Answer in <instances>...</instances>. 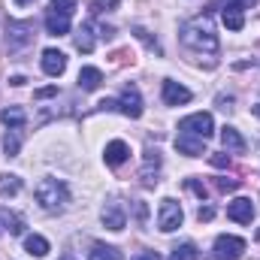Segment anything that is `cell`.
<instances>
[{
    "label": "cell",
    "instance_id": "obj_1",
    "mask_svg": "<svg viewBox=\"0 0 260 260\" xmlns=\"http://www.w3.org/2000/svg\"><path fill=\"white\" fill-rule=\"evenodd\" d=\"M179 34H182V43H185L191 52H209V55L218 52V34H215L212 21H209L206 15L185 21Z\"/></svg>",
    "mask_w": 260,
    "mask_h": 260
},
{
    "label": "cell",
    "instance_id": "obj_10",
    "mask_svg": "<svg viewBox=\"0 0 260 260\" xmlns=\"http://www.w3.org/2000/svg\"><path fill=\"white\" fill-rule=\"evenodd\" d=\"M157 173H160V151L157 148H148L145 151V160H142V170H139V179L145 185H154L157 182Z\"/></svg>",
    "mask_w": 260,
    "mask_h": 260
},
{
    "label": "cell",
    "instance_id": "obj_18",
    "mask_svg": "<svg viewBox=\"0 0 260 260\" xmlns=\"http://www.w3.org/2000/svg\"><path fill=\"white\" fill-rule=\"evenodd\" d=\"M221 142H224V148L233 151V154H242V151H245V139H242V133H239L236 127L221 130Z\"/></svg>",
    "mask_w": 260,
    "mask_h": 260
},
{
    "label": "cell",
    "instance_id": "obj_19",
    "mask_svg": "<svg viewBox=\"0 0 260 260\" xmlns=\"http://www.w3.org/2000/svg\"><path fill=\"white\" fill-rule=\"evenodd\" d=\"M94 43H97V40H94V24L85 21V24L76 30V49L88 55V52H94Z\"/></svg>",
    "mask_w": 260,
    "mask_h": 260
},
{
    "label": "cell",
    "instance_id": "obj_26",
    "mask_svg": "<svg viewBox=\"0 0 260 260\" xmlns=\"http://www.w3.org/2000/svg\"><path fill=\"white\" fill-rule=\"evenodd\" d=\"M18 148H21V139L15 136V130H9V133L3 136V151H6V157H15Z\"/></svg>",
    "mask_w": 260,
    "mask_h": 260
},
{
    "label": "cell",
    "instance_id": "obj_31",
    "mask_svg": "<svg viewBox=\"0 0 260 260\" xmlns=\"http://www.w3.org/2000/svg\"><path fill=\"white\" fill-rule=\"evenodd\" d=\"M188 188H191V191H194V194L200 197V200H206V188H203V185H200L197 179H188Z\"/></svg>",
    "mask_w": 260,
    "mask_h": 260
},
{
    "label": "cell",
    "instance_id": "obj_29",
    "mask_svg": "<svg viewBox=\"0 0 260 260\" xmlns=\"http://www.w3.org/2000/svg\"><path fill=\"white\" fill-rule=\"evenodd\" d=\"M212 167L224 170V167H230V157H227V154H212Z\"/></svg>",
    "mask_w": 260,
    "mask_h": 260
},
{
    "label": "cell",
    "instance_id": "obj_35",
    "mask_svg": "<svg viewBox=\"0 0 260 260\" xmlns=\"http://www.w3.org/2000/svg\"><path fill=\"white\" fill-rule=\"evenodd\" d=\"M233 3H239V6H242V9H248V6H254V3H257V0H233Z\"/></svg>",
    "mask_w": 260,
    "mask_h": 260
},
{
    "label": "cell",
    "instance_id": "obj_17",
    "mask_svg": "<svg viewBox=\"0 0 260 260\" xmlns=\"http://www.w3.org/2000/svg\"><path fill=\"white\" fill-rule=\"evenodd\" d=\"M103 85V73L97 67H82L79 70V88L82 91H97Z\"/></svg>",
    "mask_w": 260,
    "mask_h": 260
},
{
    "label": "cell",
    "instance_id": "obj_14",
    "mask_svg": "<svg viewBox=\"0 0 260 260\" xmlns=\"http://www.w3.org/2000/svg\"><path fill=\"white\" fill-rule=\"evenodd\" d=\"M203 142H206V139L191 136V133H179V136H176V148H179L182 154H188V157H200V154H206Z\"/></svg>",
    "mask_w": 260,
    "mask_h": 260
},
{
    "label": "cell",
    "instance_id": "obj_4",
    "mask_svg": "<svg viewBox=\"0 0 260 260\" xmlns=\"http://www.w3.org/2000/svg\"><path fill=\"white\" fill-rule=\"evenodd\" d=\"M182 221H185L182 206H179L173 197L160 200V206H157V227H160V233H173V230H179Z\"/></svg>",
    "mask_w": 260,
    "mask_h": 260
},
{
    "label": "cell",
    "instance_id": "obj_2",
    "mask_svg": "<svg viewBox=\"0 0 260 260\" xmlns=\"http://www.w3.org/2000/svg\"><path fill=\"white\" fill-rule=\"evenodd\" d=\"M34 197H37V203H40L43 212H64L67 203H70V188H67L61 179L46 176V179H40Z\"/></svg>",
    "mask_w": 260,
    "mask_h": 260
},
{
    "label": "cell",
    "instance_id": "obj_24",
    "mask_svg": "<svg viewBox=\"0 0 260 260\" xmlns=\"http://www.w3.org/2000/svg\"><path fill=\"white\" fill-rule=\"evenodd\" d=\"M170 260H200V251H197L194 242H182V245H176V248H173Z\"/></svg>",
    "mask_w": 260,
    "mask_h": 260
},
{
    "label": "cell",
    "instance_id": "obj_15",
    "mask_svg": "<svg viewBox=\"0 0 260 260\" xmlns=\"http://www.w3.org/2000/svg\"><path fill=\"white\" fill-rule=\"evenodd\" d=\"M46 30H49L52 37H64V34H70V15H61V12L49 9V12H46Z\"/></svg>",
    "mask_w": 260,
    "mask_h": 260
},
{
    "label": "cell",
    "instance_id": "obj_30",
    "mask_svg": "<svg viewBox=\"0 0 260 260\" xmlns=\"http://www.w3.org/2000/svg\"><path fill=\"white\" fill-rule=\"evenodd\" d=\"M197 218H200V221H212V218H215V209H212V206H200Z\"/></svg>",
    "mask_w": 260,
    "mask_h": 260
},
{
    "label": "cell",
    "instance_id": "obj_9",
    "mask_svg": "<svg viewBox=\"0 0 260 260\" xmlns=\"http://www.w3.org/2000/svg\"><path fill=\"white\" fill-rule=\"evenodd\" d=\"M227 218L236 221V224H251V218H254V203H251L248 197L233 200V203L227 206Z\"/></svg>",
    "mask_w": 260,
    "mask_h": 260
},
{
    "label": "cell",
    "instance_id": "obj_16",
    "mask_svg": "<svg viewBox=\"0 0 260 260\" xmlns=\"http://www.w3.org/2000/svg\"><path fill=\"white\" fill-rule=\"evenodd\" d=\"M221 18H224L227 30H242V24H245V15H242V6L239 3H227L221 9Z\"/></svg>",
    "mask_w": 260,
    "mask_h": 260
},
{
    "label": "cell",
    "instance_id": "obj_38",
    "mask_svg": "<svg viewBox=\"0 0 260 260\" xmlns=\"http://www.w3.org/2000/svg\"><path fill=\"white\" fill-rule=\"evenodd\" d=\"M254 115H260V106H254Z\"/></svg>",
    "mask_w": 260,
    "mask_h": 260
},
{
    "label": "cell",
    "instance_id": "obj_8",
    "mask_svg": "<svg viewBox=\"0 0 260 260\" xmlns=\"http://www.w3.org/2000/svg\"><path fill=\"white\" fill-rule=\"evenodd\" d=\"M118 109H121L127 118H139V115H142V94H139V88H136V85H127V88L121 91Z\"/></svg>",
    "mask_w": 260,
    "mask_h": 260
},
{
    "label": "cell",
    "instance_id": "obj_32",
    "mask_svg": "<svg viewBox=\"0 0 260 260\" xmlns=\"http://www.w3.org/2000/svg\"><path fill=\"white\" fill-rule=\"evenodd\" d=\"M236 185L239 182H233V179H218V188L221 191H236Z\"/></svg>",
    "mask_w": 260,
    "mask_h": 260
},
{
    "label": "cell",
    "instance_id": "obj_36",
    "mask_svg": "<svg viewBox=\"0 0 260 260\" xmlns=\"http://www.w3.org/2000/svg\"><path fill=\"white\" fill-rule=\"evenodd\" d=\"M61 260H73V254H70V251H67V254H64V257H61Z\"/></svg>",
    "mask_w": 260,
    "mask_h": 260
},
{
    "label": "cell",
    "instance_id": "obj_6",
    "mask_svg": "<svg viewBox=\"0 0 260 260\" xmlns=\"http://www.w3.org/2000/svg\"><path fill=\"white\" fill-rule=\"evenodd\" d=\"M179 133H191V136H200V139H209L215 133V121H212L209 112H194V115L179 121Z\"/></svg>",
    "mask_w": 260,
    "mask_h": 260
},
{
    "label": "cell",
    "instance_id": "obj_3",
    "mask_svg": "<svg viewBox=\"0 0 260 260\" xmlns=\"http://www.w3.org/2000/svg\"><path fill=\"white\" fill-rule=\"evenodd\" d=\"M30 43H34V21H9V27H6V46H9V52L18 55Z\"/></svg>",
    "mask_w": 260,
    "mask_h": 260
},
{
    "label": "cell",
    "instance_id": "obj_22",
    "mask_svg": "<svg viewBox=\"0 0 260 260\" xmlns=\"http://www.w3.org/2000/svg\"><path fill=\"white\" fill-rule=\"evenodd\" d=\"M18 191H21V179L12 176V173H3L0 176V197L6 200V197H15Z\"/></svg>",
    "mask_w": 260,
    "mask_h": 260
},
{
    "label": "cell",
    "instance_id": "obj_33",
    "mask_svg": "<svg viewBox=\"0 0 260 260\" xmlns=\"http://www.w3.org/2000/svg\"><path fill=\"white\" fill-rule=\"evenodd\" d=\"M133 260H160V254H157V251H139Z\"/></svg>",
    "mask_w": 260,
    "mask_h": 260
},
{
    "label": "cell",
    "instance_id": "obj_7",
    "mask_svg": "<svg viewBox=\"0 0 260 260\" xmlns=\"http://www.w3.org/2000/svg\"><path fill=\"white\" fill-rule=\"evenodd\" d=\"M100 221H103V227L106 230H124V224H127V215H124V206L118 203V200H109L106 206H103V212H100Z\"/></svg>",
    "mask_w": 260,
    "mask_h": 260
},
{
    "label": "cell",
    "instance_id": "obj_27",
    "mask_svg": "<svg viewBox=\"0 0 260 260\" xmlns=\"http://www.w3.org/2000/svg\"><path fill=\"white\" fill-rule=\"evenodd\" d=\"M76 6H79V0H52V9L61 12V15H73Z\"/></svg>",
    "mask_w": 260,
    "mask_h": 260
},
{
    "label": "cell",
    "instance_id": "obj_13",
    "mask_svg": "<svg viewBox=\"0 0 260 260\" xmlns=\"http://www.w3.org/2000/svg\"><path fill=\"white\" fill-rule=\"evenodd\" d=\"M103 157H106V164H109V167H121V164L130 157V145L124 142V139H112V142L106 145Z\"/></svg>",
    "mask_w": 260,
    "mask_h": 260
},
{
    "label": "cell",
    "instance_id": "obj_39",
    "mask_svg": "<svg viewBox=\"0 0 260 260\" xmlns=\"http://www.w3.org/2000/svg\"><path fill=\"white\" fill-rule=\"evenodd\" d=\"M230 3H233V0H230Z\"/></svg>",
    "mask_w": 260,
    "mask_h": 260
},
{
    "label": "cell",
    "instance_id": "obj_12",
    "mask_svg": "<svg viewBox=\"0 0 260 260\" xmlns=\"http://www.w3.org/2000/svg\"><path fill=\"white\" fill-rule=\"evenodd\" d=\"M67 70V55L58 49H46L43 52V73L46 76H61Z\"/></svg>",
    "mask_w": 260,
    "mask_h": 260
},
{
    "label": "cell",
    "instance_id": "obj_37",
    "mask_svg": "<svg viewBox=\"0 0 260 260\" xmlns=\"http://www.w3.org/2000/svg\"><path fill=\"white\" fill-rule=\"evenodd\" d=\"M15 3H21V6H24V3H30V0H15Z\"/></svg>",
    "mask_w": 260,
    "mask_h": 260
},
{
    "label": "cell",
    "instance_id": "obj_23",
    "mask_svg": "<svg viewBox=\"0 0 260 260\" xmlns=\"http://www.w3.org/2000/svg\"><path fill=\"white\" fill-rule=\"evenodd\" d=\"M88 260H121V251H118V248H112V245L97 242V245L88 251Z\"/></svg>",
    "mask_w": 260,
    "mask_h": 260
},
{
    "label": "cell",
    "instance_id": "obj_28",
    "mask_svg": "<svg viewBox=\"0 0 260 260\" xmlns=\"http://www.w3.org/2000/svg\"><path fill=\"white\" fill-rule=\"evenodd\" d=\"M58 94V88L55 85H49V88H40V91H34V97L37 100H49V97H55Z\"/></svg>",
    "mask_w": 260,
    "mask_h": 260
},
{
    "label": "cell",
    "instance_id": "obj_25",
    "mask_svg": "<svg viewBox=\"0 0 260 260\" xmlns=\"http://www.w3.org/2000/svg\"><path fill=\"white\" fill-rule=\"evenodd\" d=\"M0 218L6 221V230H9L12 236L24 233V221H21V215H9V212H0Z\"/></svg>",
    "mask_w": 260,
    "mask_h": 260
},
{
    "label": "cell",
    "instance_id": "obj_21",
    "mask_svg": "<svg viewBox=\"0 0 260 260\" xmlns=\"http://www.w3.org/2000/svg\"><path fill=\"white\" fill-rule=\"evenodd\" d=\"M0 121H3L6 127H24L27 115H24V109H18V106H6V109L0 112Z\"/></svg>",
    "mask_w": 260,
    "mask_h": 260
},
{
    "label": "cell",
    "instance_id": "obj_34",
    "mask_svg": "<svg viewBox=\"0 0 260 260\" xmlns=\"http://www.w3.org/2000/svg\"><path fill=\"white\" fill-rule=\"evenodd\" d=\"M9 82H12V85H15V88H18V85H24V82H27V79H24V76H12V79H9Z\"/></svg>",
    "mask_w": 260,
    "mask_h": 260
},
{
    "label": "cell",
    "instance_id": "obj_5",
    "mask_svg": "<svg viewBox=\"0 0 260 260\" xmlns=\"http://www.w3.org/2000/svg\"><path fill=\"white\" fill-rule=\"evenodd\" d=\"M245 239L242 236H230V233H224V236H218L215 239V248H212V257L209 260H239L245 254Z\"/></svg>",
    "mask_w": 260,
    "mask_h": 260
},
{
    "label": "cell",
    "instance_id": "obj_20",
    "mask_svg": "<svg viewBox=\"0 0 260 260\" xmlns=\"http://www.w3.org/2000/svg\"><path fill=\"white\" fill-rule=\"evenodd\" d=\"M24 251L34 254V257H46L49 254V239L40 236V233H30V236H24Z\"/></svg>",
    "mask_w": 260,
    "mask_h": 260
},
{
    "label": "cell",
    "instance_id": "obj_11",
    "mask_svg": "<svg viewBox=\"0 0 260 260\" xmlns=\"http://www.w3.org/2000/svg\"><path fill=\"white\" fill-rule=\"evenodd\" d=\"M164 103L167 106H182V103H191V91L179 82H164Z\"/></svg>",
    "mask_w": 260,
    "mask_h": 260
}]
</instances>
